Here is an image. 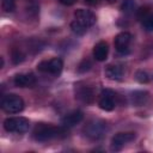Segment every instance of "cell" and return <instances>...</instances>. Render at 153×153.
<instances>
[{"mask_svg": "<svg viewBox=\"0 0 153 153\" xmlns=\"http://www.w3.org/2000/svg\"><path fill=\"white\" fill-rule=\"evenodd\" d=\"M29 120L25 117H8L4 121V128L10 133H25L29 130Z\"/></svg>", "mask_w": 153, "mask_h": 153, "instance_id": "3", "label": "cell"}, {"mask_svg": "<svg viewBox=\"0 0 153 153\" xmlns=\"http://www.w3.org/2000/svg\"><path fill=\"white\" fill-rule=\"evenodd\" d=\"M149 14H151V11L147 7H142V8L137 10V18L141 19V20H145Z\"/></svg>", "mask_w": 153, "mask_h": 153, "instance_id": "22", "label": "cell"}, {"mask_svg": "<svg viewBox=\"0 0 153 153\" xmlns=\"http://www.w3.org/2000/svg\"><path fill=\"white\" fill-rule=\"evenodd\" d=\"M62 68H63V62L59 57H54L48 61H42L41 63L37 65V69L39 72L47 73V74H50L54 76L60 75L62 72Z\"/></svg>", "mask_w": 153, "mask_h": 153, "instance_id": "5", "label": "cell"}, {"mask_svg": "<svg viewBox=\"0 0 153 153\" xmlns=\"http://www.w3.org/2000/svg\"><path fill=\"white\" fill-rule=\"evenodd\" d=\"M103 1H105L106 4H115L117 0H103Z\"/></svg>", "mask_w": 153, "mask_h": 153, "instance_id": "26", "label": "cell"}, {"mask_svg": "<svg viewBox=\"0 0 153 153\" xmlns=\"http://www.w3.org/2000/svg\"><path fill=\"white\" fill-rule=\"evenodd\" d=\"M2 8L5 10V12H13L16 10V0H4Z\"/></svg>", "mask_w": 153, "mask_h": 153, "instance_id": "20", "label": "cell"}, {"mask_svg": "<svg viewBox=\"0 0 153 153\" xmlns=\"http://www.w3.org/2000/svg\"><path fill=\"white\" fill-rule=\"evenodd\" d=\"M88 5H96V4H98L99 2V0H85Z\"/></svg>", "mask_w": 153, "mask_h": 153, "instance_id": "25", "label": "cell"}, {"mask_svg": "<svg viewBox=\"0 0 153 153\" xmlns=\"http://www.w3.org/2000/svg\"><path fill=\"white\" fill-rule=\"evenodd\" d=\"M105 75L110 80H121L123 78V68L117 65H109L105 68Z\"/></svg>", "mask_w": 153, "mask_h": 153, "instance_id": "15", "label": "cell"}, {"mask_svg": "<svg viewBox=\"0 0 153 153\" xmlns=\"http://www.w3.org/2000/svg\"><path fill=\"white\" fill-rule=\"evenodd\" d=\"M24 60V55L20 53V51H13V54H12V61H13V63H19V62H22Z\"/></svg>", "mask_w": 153, "mask_h": 153, "instance_id": "23", "label": "cell"}, {"mask_svg": "<svg viewBox=\"0 0 153 153\" xmlns=\"http://www.w3.org/2000/svg\"><path fill=\"white\" fill-rule=\"evenodd\" d=\"M67 135L66 127H56L50 123H37L32 130L35 140L44 142L57 137H65Z\"/></svg>", "mask_w": 153, "mask_h": 153, "instance_id": "1", "label": "cell"}, {"mask_svg": "<svg viewBox=\"0 0 153 153\" xmlns=\"http://www.w3.org/2000/svg\"><path fill=\"white\" fill-rule=\"evenodd\" d=\"M98 105L102 110L112 111L116 106V93L112 90H109V88L103 90L100 96H99Z\"/></svg>", "mask_w": 153, "mask_h": 153, "instance_id": "6", "label": "cell"}, {"mask_svg": "<svg viewBox=\"0 0 153 153\" xmlns=\"http://www.w3.org/2000/svg\"><path fill=\"white\" fill-rule=\"evenodd\" d=\"M61 4H63V5H67V6H71V5H73V4H75L76 2V0H59Z\"/></svg>", "mask_w": 153, "mask_h": 153, "instance_id": "24", "label": "cell"}, {"mask_svg": "<svg viewBox=\"0 0 153 153\" xmlns=\"http://www.w3.org/2000/svg\"><path fill=\"white\" fill-rule=\"evenodd\" d=\"M75 98L85 104H91L94 100L93 88L85 85H78L75 87Z\"/></svg>", "mask_w": 153, "mask_h": 153, "instance_id": "9", "label": "cell"}, {"mask_svg": "<svg viewBox=\"0 0 153 153\" xmlns=\"http://www.w3.org/2000/svg\"><path fill=\"white\" fill-rule=\"evenodd\" d=\"M131 42V35L129 32H120L116 37H115V47L117 53L126 55L129 53V44Z\"/></svg>", "mask_w": 153, "mask_h": 153, "instance_id": "7", "label": "cell"}, {"mask_svg": "<svg viewBox=\"0 0 153 153\" xmlns=\"http://www.w3.org/2000/svg\"><path fill=\"white\" fill-rule=\"evenodd\" d=\"M135 139V133H117L111 139V149L112 151H120L122 149L128 142L133 141Z\"/></svg>", "mask_w": 153, "mask_h": 153, "instance_id": "8", "label": "cell"}, {"mask_svg": "<svg viewBox=\"0 0 153 153\" xmlns=\"http://www.w3.org/2000/svg\"><path fill=\"white\" fill-rule=\"evenodd\" d=\"M91 67H92L91 61H90L88 59H84V60H82V61L79 63L78 72H79V73H85V72L90 71V69H91Z\"/></svg>", "mask_w": 153, "mask_h": 153, "instance_id": "19", "label": "cell"}, {"mask_svg": "<svg viewBox=\"0 0 153 153\" xmlns=\"http://www.w3.org/2000/svg\"><path fill=\"white\" fill-rule=\"evenodd\" d=\"M135 8H136V4L134 0H124L121 6V10L124 13H131L135 11Z\"/></svg>", "mask_w": 153, "mask_h": 153, "instance_id": "17", "label": "cell"}, {"mask_svg": "<svg viewBox=\"0 0 153 153\" xmlns=\"http://www.w3.org/2000/svg\"><path fill=\"white\" fill-rule=\"evenodd\" d=\"M1 109L7 114H18L24 109V100L18 94H6L1 99Z\"/></svg>", "mask_w": 153, "mask_h": 153, "instance_id": "2", "label": "cell"}, {"mask_svg": "<svg viewBox=\"0 0 153 153\" xmlns=\"http://www.w3.org/2000/svg\"><path fill=\"white\" fill-rule=\"evenodd\" d=\"M71 29H72V31H73L74 33L79 35V36L84 35V33L87 31V26H85L84 24H81V23L78 22L76 19H75L74 22L71 23Z\"/></svg>", "mask_w": 153, "mask_h": 153, "instance_id": "16", "label": "cell"}, {"mask_svg": "<svg viewBox=\"0 0 153 153\" xmlns=\"http://www.w3.org/2000/svg\"><path fill=\"white\" fill-rule=\"evenodd\" d=\"M13 82L18 87H32L36 84V76L32 73H19L14 76Z\"/></svg>", "mask_w": 153, "mask_h": 153, "instance_id": "11", "label": "cell"}, {"mask_svg": "<svg viewBox=\"0 0 153 153\" xmlns=\"http://www.w3.org/2000/svg\"><path fill=\"white\" fill-rule=\"evenodd\" d=\"M149 99V93L147 91H134L130 96V102L135 106L145 105Z\"/></svg>", "mask_w": 153, "mask_h": 153, "instance_id": "14", "label": "cell"}, {"mask_svg": "<svg viewBox=\"0 0 153 153\" xmlns=\"http://www.w3.org/2000/svg\"><path fill=\"white\" fill-rule=\"evenodd\" d=\"M109 54V45L106 42L100 41L93 48V57L97 61H105Z\"/></svg>", "mask_w": 153, "mask_h": 153, "instance_id": "13", "label": "cell"}, {"mask_svg": "<svg viewBox=\"0 0 153 153\" xmlns=\"http://www.w3.org/2000/svg\"><path fill=\"white\" fill-rule=\"evenodd\" d=\"M74 16H75V19H76L78 22H80L81 24H84V25L87 26V27L92 26V25L96 23V20H97V17H96V14H94L92 11L84 10V8L76 10L75 13H74Z\"/></svg>", "mask_w": 153, "mask_h": 153, "instance_id": "10", "label": "cell"}, {"mask_svg": "<svg viewBox=\"0 0 153 153\" xmlns=\"http://www.w3.org/2000/svg\"><path fill=\"white\" fill-rule=\"evenodd\" d=\"M106 131H108V126H106V123L104 121H100V120L92 121L84 128L85 135L91 140L102 139L105 135Z\"/></svg>", "mask_w": 153, "mask_h": 153, "instance_id": "4", "label": "cell"}, {"mask_svg": "<svg viewBox=\"0 0 153 153\" xmlns=\"http://www.w3.org/2000/svg\"><path fill=\"white\" fill-rule=\"evenodd\" d=\"M143 22V26L147 31H153V13H151Z\"/></svg>", "mask_w": 153, "mask_h": 153, "instance_id": "21", "label": "cell"}, {"mask_svg": "<svg viewBox=\"0 0 153 153\" xmlns=\"http://www.w3.org/2000/svg\"><path fill=\"white\" fill-rule=\"evenodd\" d=\"M135 79H136L140 84H146V82L149 81V74H148L146 71L140 69V71H137V72L135 73Z\"/></svg>", "mask_w": 153, "mask_h": 153, "instance_id": "18", "label": "cell"}, {"mask_svg": "<svg viewBox=\"0 0 153 153\" xmlns=\"http://www.w3.org/2000/svg\"><path fill=\"white\" fill-rule=\"evenodd\" d=\"M84 118V114L80 110H74L69 114H67L63 118H62V126L63 127H73L78 123H80Z\"/></svg>", "mask_w": 153, "mask_h": 153, "instance_id": "12", "label": "cell"}]
</instances>
